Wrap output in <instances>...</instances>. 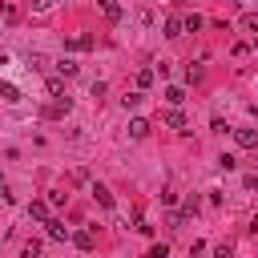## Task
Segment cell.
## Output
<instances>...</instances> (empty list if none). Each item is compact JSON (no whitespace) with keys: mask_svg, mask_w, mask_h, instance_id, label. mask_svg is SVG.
I'll return each mask as SVG.
<instances>
[{"mask_svg":"<svg viewBox=\"0 0 258 258\" xmlns=\"http://www.w3.org/2000/svg\"><path fill=\"white\" fill-rule=\"evenodd\" d=\"M101 12H105V20H121V4L117 0H101Z\"/></svg>","mask_w":258,"mask_h":258,"instance_id":"cell-8","label":"cell"},{"mask_svg":"<svg viewBox=\"0 0 258 258\" xmlns=\"http://www.w3.org/2000/svg\"><path fill=\"white\" fill-rule=\"evenodd\" d=\"M73 242H77V250H93V246H97L93 226H89V230H77V234H73Z\"/></svg>","mask_w":258,"mask_h":258,"instance_id":"cell-5","label":"cell"},{"mask_svg":"<svg viewBox=\"0 0 258 258\" xmlns=\"http://www.w3.org/2000/svg\"><path fill=\"white\" fill-rule=\"evenodd\" d=\"M242 28H246V32H258V16L246 12V16H242Z\"/></svg>","mask_w":258,"mask_h":258,"instance_id":"cell-20","label":"cell"},{"mask_svg":"<svg viewBox=\"0 0 258 258\" xmlns=\"http://www.w3.org/2000/svg\"><path fill=\"white\" fill-rule=\"evenodd\" d=\"M44 230H48V238H52V242H69V238H73V234H69V226H64V222H56V218H48V222H44Z\"/></svg>","mask_w":258,"mask_h":258,"instance_id":"cell-2","label":"cell"},{"mask_svg":"<svg viewBox=\"0 0 258 258\" xmlns=\"http://www.w3.org/2000/svg\"><path fill=\"white\" fill-rule=\"evenodd\" d=\"M36 254H40V242H36V238H32V242H24V258H36Z\"/></svg>","mask_w":258,"mask_h":258,"instance_id":"cell-25","label":"cell"},{"mask_svg":"<svg viewBox=\"0 0 258 258\" xmlns=\"http://www.w3.org/2000/svg\"><path fill=\"white\" fill-rule=\"evenodd\" d=\"M246 189H258V173H246Z\"/></svg>","mask_w":258,"mask_h":258,"instance_id":"cell-26","label":"cell"},{"mask_svg":"<svg viewBox=\"0 0 258 258\" xmlns=\"http://www.w3.org/2000/svg\"><path fill=\"white\" fill-rule=\"evenodd\" d=\"M56 69H60V77H77V73H81V69H77V60H60Z\"/></svg>","mask_w":258,"mask_h":258,"instance_id":"cell-17","label":"cell"},{"mask_svg":"<svg viewBox=\"0 0 258 258\" xmlns=\"http://www.w3.org/2000/svg\"><path fill=\"white\" fill-rule=\"evenodd\" d=\"M52 4H56V0H28V8H32V12H48Z\"/></svg>","mask_w":258,"mask_h":258,"instance_id":"cell-22","label":"cell"},{"mask_svg":"<svg viewBox=\"0 0 258 258\" xmlns=\"http://www.w3.org/2000/svg\"><path fill=\"white\" fill-rule=\"evenodd\" d=\"M234 141L242 149H258V129H234Z\"/></svg>","mask_w":258,"mask_h":258,"instance_id":"cell-4","label":"cell"},{"mask_svg":"<svg viewBox=\"0 0 258 258\" xmlns=\"http://www.w3.org/2000/svg\"><path fill=\"white\" fill-rule=\"evenodd\" d=\"M202 24H206V20H202L198 12H189V16H181V32H198Z\"/></svg>","mask_w":258,"mask_h":258,"instance_id":"cell-9","label":"cell"},{"mask_svg":"<svg viewBox=\"0 0 258 258\" xmlns=\"http://www.w3.org/2000/svg\"><path fill=\"white\" fill-rule=\"evenodd\" d=\"M44 89H48V97H52V101H56V97H64V81H60V77H48V85H44Z\"/></svg>","mask_w":258,"mask_h":258,"instance_id":"cell-12","label":"cell"},{"mask_svg":"<svg viewBox=\"0 0 258 258\" xmlns=\"http://www.w3.org/2000/svg\"><path fill=\"white\" fill-rule=\"evenodd\" d=\"M165 36H181V16H165Z\"/></svg>","mask_w":258,"mask_h":258,"instance_id":"cell-14","label":"cell"},{"mask_svg":"<svg viewBox=\"0 0 258 258\" xmlns=\"http://www.w3.org/2000/svg\"><path fill=\"white\" fill-rule=\"evenodd\" d=\"M145 258H169V246L165 242H157V246H149V254Z\"/></svg>","mask_w":258,"mask_h":258,"instance_id":"cell-18","label":"cell"},{"mask_svg":"<svg viewBox=\"0 0 258 258\" xmlns=\"http://www.w3.org/2000/svg\"><path fill=\"white\" fill-rule=\"evenodd\" d=\"M214 258H234V246H230V242H222V246H214Z\"/></svg>","mask_w":258,"mask_h":258,"instance_id":"cell-21","label":"cell"},{"mask_svg":"<svg viewBox=\"0 0 258 258\" xmlns=\"http://www.w3.org/2000/svg\"><path fill=\"white\" fill-rule=\"evenodd\" d=\"M250 234H258V218H254V222H250Z\"/></svg>","mask_w":258,"mask_h":258,"instance_id":"cell-27","label":"cell"},{"mask_svg":"<svg viewBox=\"0 0 258 258\" xmlns=\"http://www.w3.org/2000/svg\"><path fill=\"white\" fill-rule=\"evenodd\" d=\"M153 77H157L153 69H141V73H137V89H149V85H153Z\"/></svg>","mask_w":258,"mask_h":258,"instance_id":"cell-15","label":"cell"},{"mask_svg":"<svg viewBox=\"0 0 258 258\" xmlns=\"http://www.w3.org/2000/svg\"><path fill=\"white\" fill-rule=\"evenodd\" d=\"M165 125H169V129H181V133H185V113H181V109H169V113H165Z\"/></svg>","mask_w":258,"mask_h":258,"instance_id":"cell-7","label":"cell"},{"mask_svg":"<svg viewBox=\"0 0 258 258\" xmlns=\"http://www.w3.org/2000/svg\"><path fill=\"white\" fill-rule=\"evenodd\" d=\"M28 69H48V60H44L40 52H32V56H28Z\"/></svg>","mask_w":258,"mask_h":258,"instance_id":"cell-23","label":"cell"},{"mask_svg":"<svg viewBox=\"0 0 258 258\" xmlns=\"http://www.w3.org/2000/svg\"><path fill=\"white\" fill-rule=\"evenodd\" d=\"M93 198H97V206H105V210H113V194H109L105 185H93Z\"/></svg>","mask_w":258,"mask_h":258,"instance_id":"cell-10","label":"cell"},{"mask_svg":"<svg viewBox=\"0 0 258 258\" xmlns=\"http://www.w3.org/2000/svg\"><path fill=\"white\" fill-rule=\"evenodd\" d=\"M0 93H4V101H20V89L16 85H0Z\"/></svg>","mask_w":258,"mask_h":258,"instance_id":"cell-19","label":"cell"},{"mask_svg":"<svg viewBox=\"0 0 258 258\" xmlns=\"http://www.w3.org/2000/svg\"><path fill=\"white\" fill-rule=\"evenodd\" d=\"M69 48H73V52H85V48H93V36H85V32H81V36H73V40H69Z\"/></svg>","mask_w":258,"mask_h":258,"instance_id":"cell-11","label":"cell"},{"mask_svg":"<svg viewBox=\"0 0 258 258\" xmlns=\"http://www.w3.org/2000/svg\"><path fill=\"white\" fill-rule=\"evenodd\" d=\"M121 101H125V109H137V105H141V101H145V93H141V89H137V93H125V97H121Z\"/></svg>","mask_w":258,"mask_h":258,"instance_id":"cell-16","label":"cell"},{"mask_svg":"<svg viewBox=\"0 0 258 258\" xmlns=\"http://www.w3.org/2000/svg\"><path fill=\"white\" fill-rule=\"evenodd\" d=\"M69 109H73V101H69V97H56L52 105H44V109H40V117H48V121H56V117H64Z\"/></svg>","mask_w":258,"mask_h":258,"instance_id":"cell-1","label":"cell"},{"mask_svg":"<svg viewBox=\"0 0 258 258\" xmlns=\"http://www.w3.org/2000/svg\"><path fill=\"white\" fill-rule=\"evenodd\" d=\"M129 137H133V141H145V137H149V121H145V117H129Z\"/></svg>","mask_w":258,"mask_h":258,"instance_id":"cell-3","label":"cell"},{"mask_svg":"<svg viewBox=\"0 0 258 258\" xmlns=\"http://www.w3.org/2000/svg\"><path fill=\"white\" fill-rule=\"evenodd\" d=\"M185 81H189V85L202 81V64H189V69H185Z\"/></svg>","mask_w":258,"mask_h":258,"instance_id":"cell-24","label":"cell"},{"mask_svg":"<svg viewBox=\"0 0 258 258\" xmlns=\"http://www.w3.org/2000/svg\"><path fill=\"white\" fill-rule=\"evenodd\" d=\"M165 101H169V105L177 109V105L185 101V89H177V85H169V89H165Z\"/></svg>","mask_w":258,"mask_h":258,"instance_id":"cell-13","label":"cell"},{"mask_svg":"<svg viewBox=\"0 0 258 258\" xmlns=\"http://www.w3.org/2000/svg\"><path fill=\"white\" fill-rule=\"evenodd\" d=\"M254 48H258V32H254Z\"/></svg>","mask_w":258,"mask_h":258,"instance_id":"cell-28","label":"cell"},{"mask_svg":"<svg viewBox=\"0 0 258 258\" xmlns=\"http://www.w3.org/2000/svg\"><path fill=\"white\" fill-rule=\"evenodd\" d=\"M28 218L32 222H48V202H28Z\"/></svg>","mask_w":258,"mask_h":258,"instance_id":"cell-6","label":"cell"}]
</instances>
